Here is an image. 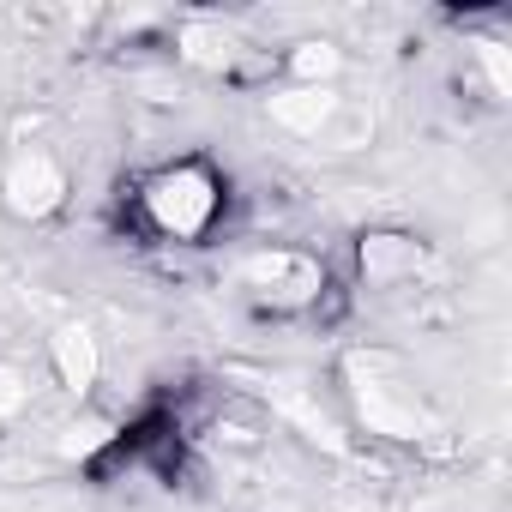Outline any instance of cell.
<instances>
[{"instance_id":"obj_3","label":"cell","mask_w":512,"mask_h":512,"mask_svg":"<svg viewBox=\"0 0 512 512\" xmlns=\"http://www.w3.org/2000/svg\"><path fill=\"white\" fill-rule=\"evenodd\" d=\"M416 266H422V247L410 235H362V278L368 284L416 278Z\"/></svg>"},{"instance_id":"obj_4","label":"cell","mask_w":512,"mask_h":512,"mask_svg":"<svg viewBox=\"0 0 512 512\" xmlns=\"http://www.w3.org/2000/svg\"><path fill=\"white\" fill-rule=\"evenodd\" d=\"M55 368H61V380L73 392H85L97 380V344H91V332H79V326L55 332Z\"/></svg>"},{"instance_id":"obj_5","label":"cell","mask_w":512,"mask_h":512,"mask_svg":"<svg viewBox=\"0 0 512 512\" xmlns=\"http://www.w3.org/2000/svg\"><path fill=\"white\" fill-rule=\"evenodd\" d=\"M25 398H31L25 374H19V368H7V362H0V416H13V410H25Z\"/></svg>"},{"instance_id":"obj_1","label":"cell","mask_w":512,"mask_h":512,"mask_svg":"<svg viewBox=\"0 0 512 512\" xmlns=\"http://www.w3.org/2000/svg\"><path fill=\"white\" fill-rule=\"evenodd\" d=\"M223 175L199 157H181L169 169H157L145 187H139V223L163 241H199L217 229L223 217Z\"/></svg>"},{"instance_id":"obj_2","label":"cell","mask_w":512,"mask_h":512,"mask_svg":"<svg viewBox=\"0 0 512 512\" xmlns=\"http://www.w3.org/2000/svg\"><path fill=\"white\" fill-rule=\"evenodd\" d=\"M61 199H67L61 163L49 151H19L13 169H7V205L19 217H49V211H61Z\"/></svg>"}]
</instances>
